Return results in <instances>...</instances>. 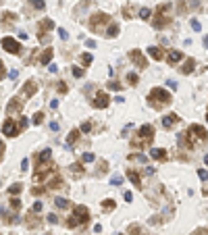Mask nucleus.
I'll return each mask as SVG.
<instances>
[{"mask_svg": "<svg viewBox=\"0 0 208 235\" xmlns=\"http://www.w3.org/2000/svg\"><path fill=\"white\" fill-rule=\"evenodd\" d=\"M56 90L61 92V94H67L69 88H67V83H65V81H58V83H56Z\"/></svg>", "mask_w": 208, "mask_h": 235, "instance_id": "nucleus-36", "label": "nucleus"}, {"mask_svg": "<svg viewBox=\"0 0 208 235\" xmlns=\"http://www.w3.org/2000/svg\"><path fill=\"white\" fill-rule=\"evenodd\" d=\"M194 69H196V61L194 58H187V61L183 62V67H181V73H183V75H189Z\"/></svg>", "mask_w": 208, "mask_h": 235, "instance_id": "nucleus-23", "label": "nucleus"}, {"mask_svg": "<svg viewBox=\"0 0 208 235\" xmlns=\"http://www.w3.org/2000/svg\"><path fill=\"white\" fill-rule=\"evenodd\" d=\"M108 102H111L108 94H106V92H98L96 98L92 100V106H94V108H108Z\"/></svg>", "mask_w": 208, "mask_h": 235, "instance_id": "nucleus-13", "label": "nucleus"}, {"mask_svg": "<svg viewBox=\"0 0 208 235\" xmlns=\"http://www.w3.org/2000/svg\"><path fill=\"white\" fill-rule=\"evenodd\" d=\"M121 183H123V177H121V175H115L111 179V185H121Z\"/></svg>", "mask_w": 208, "mask_h": 235, "instance_id": "nucleus-41", "label": "nucleus"}, {"mask_svg": "<svg viewBox=\"0 0 208 235\" xmlns=\"http://www.w3.org/2000/svg\"><path fill=\"white\" fill-rule=\"evenodd\" d=\"M21 192H23V185H21V183H15V185L8 187V194L13 196V198H15V196H19Z\"/></svg>", "mask_w": 208, "mask_h": 235, "instance_id": "nucleus-29", "label": "nucleus"}, {"mask_svg": "<svg viewBox=\"0 0 208 235\" xmlns=\"http://www.w3.org/2000/svg\"><path fill=\"white\" fill-rule=\"evenodd\" d=\"M189 25H192L194 31H200V29H202V25H200V21H198V19H192V21H189Z\"/></svg>", "mask_w": 208, "mask_h": 235, "instance_id": "nucleus-38", "label": "nucleus"}, {"mask_svg": "<svg viewBox=\"0 0 208 235\" xmlns=\"http://www.w3.org/2000/svg\"><path fill=\"white\" fill-rule=\"evenodd\" d=\"M123 198H125L127 202H131V198H133V196H131V192H125V194H123Z\"/></svg>", "mask_w": 208, "mask_h": 235, "instance_id": "nucleus-55", "label": "nucleus"}, {"mask_svg": "<svg viewBox=\"0 0 208 235\" xmlns=\"http://www.w3.org/2000/svg\"><path fill=\"white\" fill-rule=\"evenodd\" d=\"M27 2L34 8H38V11H44V8H46V2H44V0H27Z\"/></svg>", "mask_w": 208, "mask_h": 235, "instance_id": "nucleus-30", "label": "nucleus"}, {"mask_svg": "<svg viewBox=\"0 0 208 235\" xmlns=\"http://www.w3.org/2000/svg\"><path fill=\"white\" fill-rule=\"evenodd\" d=\"M115 208H117V202H115V200H111V198L102 202V210H104V212H112Z\"/></svg>", "mask_w": 208, "mask_h": 235, "instance_id": "nucleus-26", "label": "nucleus"}, {"mask_svg": "<svg viewBox=\"0 0 208 235\" xmlns=\"http://www.w3.org/2000/svg\"><path fill=\"white\" fill-rule=\"evenodd\" d=\"M35 92H38V85H35L34 79H29V81L25 83L23 88H21V98H23V100H29V98L34 96Z\"/></svg>", "mask_w": 208, "mask_h": 235, "instance_id": "nucleus-14", "label": "nucleus"}, {"mask_svg": "<svg viewBox=\"0 0 208 235\" xmlns=\"http://www.w3.org/2000/svg\"><path fill=\"white\" fill-rule=\"evenodd\" d=\"M119 23H111L108 27H106V38H117L119 35Z\"/></svg>", "mask_w": 208, "mask_h": 235, "instance_id": "nucleus-25", "label": "nucleus"}, {"mask_svg": "<svg viewBox=\"0 0 208 235\" xmlns=\"http://www.w3.org/2000/svg\"><path fill=\"white\" fill-rule=\"evenodd\" d=\"M58 35H61V40H67V38H69L67 29H62V27H58Z\"/></svg>", "mask_w": 208, "mask_h": 235, "instance_id": "nucleus-48", "label": "nucleus"}, {"mask_svg": "<svg viewBox=\"0 0 208 235\" xmlns=\"http://www.w3.org/2000/svg\"><path fill=\"white\" fill-rule=\"evenodd\" d=\"M115 102H119V104H123V102H125V98H123V96H117V98H115Z\"/></svg>", "mask_w": 208, "mask_h": 235, "instance_id": "nucleus-58", "label": "nucleus"}, {"mask_svg": "<svg viewBox=\"0 0 208 235\" xmlns=\"http://www.w3.org/2000/svg\"><path fill=\"white\" fill-rule=\"evenodd\" d=\"M173 4L171 2H165V4H160L158 8H156V15H154V21L152 25L154 29H165L171 21H173Z\"/></svg>", "mask_w": 208, "mask_h": 235, "instance_id": "nucleus-3", "label": "nucleus"}, {"mask_svg": "<svg viewBox=\"0 0 208 235\" xmlns=\"http://www.w3.org/2000/svg\"><path fill=\"white\" fill-rule=\"evenodd\" d=\"M208 233V229H198V231H194V235H204Z\"/></svg>", "mask_w": 208, "mask_h": 235, "instance_id": "nucleus-56", "label": "nucleus"}, {"mask_svg": "<svg viewBox=\"0 0 208 235\" xmlns=\"http://www.w3.org/2000/svg\"><path fill=\"white\" fill-rule=\"evenodd\" d=\"M127 177H129V181H131L135 187H139V189H142V175H139L135 169H127Z\"/></svg>", "mask_w": 208, "mask_h": 235, "instance_id": "nucleus-20", "label": "nucleus"}, {"mask_svg": "<svg viewBox=\"0 0 208 235\" xmlns=\"http://www.w3.org/2000/svg\"><path fill=\"white\" fill-rule=\"evenodd\" d=\"M2 19H8V21H15V19H17V15H15V13H2Z\"/></svg>", "mask_w": 208, "mask_h": 235, "instance_id": "nucleus-46", "label": "nucleus"}, {"mask_svg": "<svg viewBox=\"0 0 208 235\" xmlns=\"http://www.w3.org/2000/svg\"><path fill=\"white\" fill-rule=\"evenodd\" d=\"M129 233H131V235H138L139 233V227H138V225H131V227H129Z\"/></svg>", "mask_w": 208, "mask_h": 235, "instance_id": "nucleus-49", "label": "nucleus"}, {"mask_svg": "<svg viewBox=\"0 0 208 235\" xmlns=\"http://www.w3.org/2000/svg\"><path fill=\"white\" fill-rule=\"evenodd\" d=\"M42 121H44V112L38 111V112L34 115V119H31V123H34V125H42Z\"/></svg>", "mask_w": 208, "mask_h": 235, "instance_id": "nucleus-33", "label": "nucleus"}, {"mask_svg": "<svg viewBox=\"0 0 208 235\" xmlns=\"http://www.w3.org/2000/svg\"><path fill=\"white\" fill-rule=\"evenodd\" d=\"M150 158H154V160H160V162H165L169 156H166V150L165 148H154L152 152H150Z\"/></svg>", "mask_w": 208, "mask_h": 235, "instance_id": "nucleus-21", "label": "nucleus"}, {"mask_svg": "<svg viewBox=\"0 0 208 235\" xmlns=\"http://www.w3.org/2000/svg\"><path fill=\"white\" fill-rule=\"evenodd\" d=\"M129 58L135 62L138 69H148V58H146L139 50H129Z\"/></svg>", "mask_w": 208, "mask_h": 235, "instance_id": "nucleus-12", "label": "nucleus"}, {"mask_svg": "<svg viewBox=\"0 0 208 235\" xmlns=\"http://www.w3.org/2000/svg\"><path fill=\"white\" fill-rule=\"evenodd\" d=\"M21 108H23L21 98H11L8 104H7V117L8 119H19L21 117Z\"/></svg>", "mask_w": 208, "mask_h": 235, "instance_id": "nucleus-9", "label": "nucleus"}, {"mask_svg": "<svg viewBox=\"0 0 208 235\" xmlns=\"http://www.w3.org/2000/svg\"><path fill=\"white\" fill-rule=\"evenodd\" d=\"M11 206H13L15 210H19V208H21V200L17 198V196H15V198H11Z\"/></svg>", "mask_w": 208, "mask_h": 235, "instance_id": "nucleus-40", "label": "nucleus"}, {"mask_svg": "<svg viewBox=\"0 0 208 235\" xmlns=\"http://www.w3.org/2000/svg\"><path fill=\"white\" fill-rule=\"evenodd\" d=\"M44 235H52V233H44Z\"/></svg>", "mask_w": 208, "mask_h": 235, "instance_id": "nucleus-61", "label": "nucleus"}, {"mask_svg": "<svg viewBox=\"0 0 208 235\" xmlns=\"http://www.w3.org/2000/svg\"><path fill=\"white\" fill-rule=\"evenodd\" d=\"M27 166H29V160L23 158V160H21V169H23V171H27Z\"/></svg>", "mask_w": 208, "mask_h": 235, "instance_id": "nucleus-52", "label": "nucleus"}, {"mask_svg": "<svg viewBox=\"0 0 208 235\" xmlns=\"http://www.w3.org/2000/svg\"><path fill=\"white\" fill-rule=\"evenodd\" d=\"M56 221H58V219H56V215H48V223H50V225H54Z\"/></svg>", "mask_w": 208, "mask_h": 235, "instance_id": "nucleus-53", "label": "nucleus"}, {"mask_svg": "<svg viewBox=\"0 0 208 235\" xmlns=\"http://www.w3.org/2000/svg\"><path fill=\"white\" fill-rule=\"evenodd\" d=\"M79 61H81V65H83V67H90V65H92V61H94V56H92L90 52H83V54L79 56Z\"/></svg>", "mask_w": 208, "mask_h": 235, "instance_id": "nucleus-28", "label": "nucleus"}, {"mask_svg": "<svg viewBox=\"0 0 208 235\" xmlns=\"http://www.w3.org/2000/svg\"><path fill=\"white\" fill-rule=\"evenodd\" d=\"M2 48L7 52H11V54H21V44L17 40H13V38H8V35L2 38Z\"/></svg>", "mask_w": 208, "mask_h": 235, "instance_id": "nucleus-11", "label": "nucleus"}, {"mask_svg": "<svg viewBox=\"0 0 208 235\" xmlns=\"http://www.w3.org/2000/svg\"><path fill=\"white\" fill-rule=\"evenodd\" d=\"M94 152H83V156H81V162H94Z\"/></svg>", "mask_w": 208, "mask_h": 235, "instance_id": "nucleus-34", "label": "nucleus"}, {"mask_svg": "<svg viewBox=\"0 0 208 235\" xmlns=\"http://www.w3.org/2000/svg\"><path fill=\"white\" fill-rule=\"evenodd\" d=\"M81 131H83V133H90V131H92V123H90V121H85V123L81 125Z\"/></svg>", "mask_w": 208, "mask_h": 235, "instance_id": "nucleus-43", "label": "nucleus"}, {"mask_svg": "<svg viewBox=\"0 0 208 235\" xmlns=\"http://www.w3.org/2000/svg\"><path fill=\"white\" fill-rule=\"evenodd\" d=\"M181 58H183V52H179V50H169V54H166V62L171 67H175L177 62H181Z\"/></svg>", "mask_w": 208, "mask_h": 235, "instance_id": "nucleus-17", "label": "nucleus"}, {"mask_svg": "<svg viewBox=\"0 0 208 235\" xmlns=\"http://www.w3.org/2000/svg\"><path fill=\"white\" fill-rule=\"evenodd\" d=\"M138 15H139V19H148V17H150V8H139L138 11Z\"/></svg>", "mask_w": 208, "mask_h": 235, "instance_id": "nucleus-37", "label": "nucleus"}, {"mask_svg": "<svg viewBox=\"0 0 208 235\" xmlns=\"http://www.w3.org/2000/svg\"><path fill=\"white\" fill-rule=\"evenodd\" d=\"M206 139H208V133L202 125H189V129L185 133H179L177 142H179V146H183L187 150H194L198 146L206 144Z\"/></svg>", "mask_w": 208, "mask_h": 235, "instance_id": "nucleus-1", "label": "nucleus"}, {"mask_svg": "<svg viewBox=\"0 0 208 235\" xmlns=\"http://www.w3.org/2000/svg\"><path fill=\"white\" fill-rule=\"evenodd\" d=\"M42 208H44V202H35L34 208H31V212H42Z\"/></svg>", "mask_w": 208, "mask_h": 235, "instance_id": "nucleus-42", "label": "nucleus"}, {"mask_svg": "<svg viewBox=\"0 0 208 235\" xmlns=\"http://www.w3.org/2000/svg\"><path fill=\"white\" fill-rule=\"evenodd\" d=\"M148 54L152 56L154 61H165V58H166L165 50L160 48V46H150V48H148Z\"/></svg>", "mask_w": 208, "mask_h": 235, "instance_id": "nucleus-18", "label": "nucleus"}, {"mask_svg": "<svg viewBox=\"0 0 208 235\" xmlns=\"http://www.w3.org/2000/svg\"><path fill=\"white\" fill-rule=\"evenodd\" d=\"M88 219H90V210H88V206H83V204H77L75 208H73V215H71V219L67 221V227H81V225H85L88 223Z\"/></svg>", "mask_w": 208, "mask_h": 235, "instance_id": "nucleus-6", "label": "nucleus"}, {"mask_svg": "<svg viewBox=\"0 0 208 235\" xmlns=\"http://www.w3.org/2000/svg\"><path fill=\"white\" fill-rule=\"evenodd\" d=\"M61 187H65V181L61 179V175L56 171H52V175L48 179V189H61Z\"/></svg>", "mask_w": 208, "mask_h": 235, "instance_id": "nucleus-16", "label": "nucleus"}, {"mask_svg": "<svg viewBox=\"0 0 208 235\" xmlns=\"http://www.w3.org/2000/svg\"><path fill=\"white\" fill-rule=\"evenodd\" d=\"M52 56H54V50L46 48V50H42L40 54H38V62H40V65H48V62L52 61Z\"/></svg>", "mask_w": 208, "mask_h": 235, "instance_id": "nucleus-19", "label": "nucleus"}, {"mask_svg": "<svg viewBox=\"0 0 208 235\" xmlns=\"http://www.w3.org/2000/svg\"><path fill=\"white\" fill-rule=\"evenodd\" d=\"M54 206L56 208H67L69 206V200L67 198H54Z\"/></svg>", "mask_w": 208, "mask_h": 235, "instance_id": "nucleus-31", "label": "nucleus"}, {"mask_svg": "<svg viewBox=\"0 0 208 235\" xmlns=\"http://www.w3.org/2000/svg\"><path fill=\"white\" fill-rule=\"evenodd\" d=\"M152 139H154V127L152 125H142L138 135L131 139V148H146V146L152 144Z\"/></svg>", "mask_w": 208, "mask_h": 235, "instance_id": "nucleus-5", "label": "nucleus"}, {"mask_svg": "<svg viewBox=\"0 0 208 235\" xmlns=\"http://www.w3.org/2000/svg\"><path fill=\"white\" fill-rule=\"evenodd\" d=\"M127 160H129V162H139V165H144L148 158H146L144 154H129V156H127Z\"/></svg>", "mask_w": 208, "mask_h": 235, "instance_id": "nucleus-27", "label": "nucleus"}, {"mask_svg": "<svg viewBox=\"0 0 208 235\" xmlns=\"http://www.w3.org/2000/svg\"><path fill=\"white\" fill-rule=\"evenodd\" d=\"M44 192H46L44 187H31V194H34V196H42Z\"/></svg>", "mask_w": 208, "mask_h": 235, "instance_id": "nucleus-45", "label": "nucleus"}, {"mask_svg": "<svg viewBox=\"0 0 208 235\" xmlns=\"http://www.w3.org/2000/svg\"><path fill=\"white\" fill-rule=\"evenodd\" d=\"M166 85H169L171 90H177V81H173V79H169V81H166Z\"/></svg>", "mask_w": 208, "mask_h": 235, "instance_id": "nucleus-51", "label": "nucleus"}, {"mask_svg": "<svg viewBox=\"0 0 208 235\" xmlns=\"http://www.w3.org/2000/svg\"><path fill=\"white\" fill-rule=\"evenodd\" d=\"M108 88H111L112 92H121V88H123V85H121L119 81H111V83H108Z\"/></svg>", "mask_w": 208, "mask_h": 235, "instance_id": "nucleus-39", "label": "nucleus"}, {"mask_svg": "<svg viewBox=\"0 0 208 235\" xmlns=\"http://www.w3.org/2000/svg\"><path fill=\"white\" fill-rule=\"evenodd\" d=\"M85 46L88 48H96V40H85Z\"/></svg>", "mask_w": 208, "mask_h": 235, "instance_id": "nucleus-50", "label": "nucleus"}, {"mask_svg": "<svg viewBox=\"0 0 208 235\" xmlns=\"http://www.w3.org/2000/svg\"><path fill=\"white\" fill-rule=\"evenodd\" d=\"M79 133H81V129H71V131H69V138H67V148H73V144H77V142H79Z\"/></svg>", "mask_w": 208, "mask_h": 235, "instance_id": "nucleus-22", "label": "nucleus"}, {"mask_svg": "<svg viewBox=\"0 0 208 235\" xmlns=\"http://www.w3.org/2000/svg\"><path fill=\"white\" fill-rule=\"evenodd\" d=\"M38 29H40L38 40H40V42H48V40H50L48 31H50V29H54V21H52V19H44L40 25H38Z\"/></svg>", "mask_w": 208, "mask_h": 235, "instance_id": "nucleus-10", "label": "nucleus"}, {"mask_svg": "<svg viewBox=\"0 0 208 235\" xmlns=\"http://www.w3.org/2000/svg\"><path fill=\"white\" fill-rule=\"evenodd\" d=\"M171 94L166 90H162V88H152L150 90V94H148V102H150V106L152 108H165V106H169L171 104Z\"/></svg>", "mask_w": 208, "mask_h": 235, "instance_id": "nucleus-4", "label": "nucleus"}, {"mask_svg": "<svg viewBox=\"0 0 208 235\" xmlns=\"http://www.w3.org/2000/svg\"><path fill=\"white\" fill-rule=\"evenodd\" d=\"M102 231V225H94V233H100Z\"/></svg>", "mask_w": 208, "mask_h": 235, "instance_id": "nucleus-57", "label": "nucleus"}, {"mask_svg": "<svg viewBox=\"0 0 208 235\" xmlns=\"http://www.w3.org/2000/svg\"><path fill=\"white\" fill-rule=\"evenodd\" d=\"M50 129H52V131H58V129H61V123H58V121H50Z\"/></svg>", "mask_w": 208, "mask_h": 235, "instance_id": "nucleus-47", "label": "nucleus"}, {"mask_svg": "<svg viewBox=\"0 0 208 235\" xmlns=\"http://www.w3.org/2000/svg\"><path fill=\"white\" fill-rule=\"evenodd\" d=\"M104 25H111V17H108L106 13H96V15H92L90 27H92V31H94V34H100Z\"/></svg>", "mask_w": 208, "mask_h": 235, "instance_id": "nucleus-8", "label": "nucleus"}, {"mask_svg": "<svg viewBox=\"0 0 208 235\" xmlns=\"http://www.w3.org/2000/svg\"><path fill=\"white\" fill-rule=\"evenodd\" d=\"M204 162H206V165H208V154H206V156H204Z\"/></svg>", "mask_w": 208, "mask_h": 235, "instance_id": "nucleus-60", "label": "nucleus"}, {"mask_svg": "<svg viewBox=\"0 0 208 235\" xmlns=\"http://www.w3.org/2000/svg\"><path fill=\"white\" fill-rule=\"evenodd\" d=\"M17 75H19V71H17V69H13L11 73H8V77H11V79H17Z\"/></svg>", "mask_w": 208, "mask_h": 235, "instance_id": "nucleus-54", "label": "nucleus"}, {"mask_svg": "<svg viewBox=\"0 0 208 235\" xmlns=\"http://www.w3.org/2000/svg\"><path fill=\"white\" fill-rule=\"evenodd\" d=\"M198 177H200L202 181H208V173L204 171V169H198Z\"/></svg>", "mask_w": 208, "mask_h": 235, "instance_id": "nucleus-44", "label": "nucleus"}, {"mask_svg": "<svg viewBox=\"0 0 208 235\" xmlns=\"http://www.w3.org/2000/svg\"><path fill=\"white\" fill-rule=\"evenodd\" d=\"M69 171H71V175L75 177V179H79L83 175V166H81V162H75V165H71L69 166Z\"/></svg>", "mask_w": 208, "mask_h": 235, "instance_id": "nucleus-24", "label": "nucleus"}, {"mask_svg": "<svg viewBox=\"0 0 208 235\" xmlns=\"http://www.w3.org/2000/svg\"><path fill=\"white\" fill-rule=\"evenodd\" d=\"M206 119H208V115H206Z\"/></svg>", "mask_w": 208, "mask_h": 235, "instance_id": "nucleus-62", "label": "nucleus"}, {"mask_svg": "<svg viewBox=\"0 0 208 235\" xmlns=\"http://www.w3.org/2000/svg\"><path fill=\"white\" fill-rule=\"evenodd\" d=\"M204 46L208 48V35H204Z\"/></svg>", "mask_w": 208, "mask_h": 235, "instance_id": "nucleus-59", "label": "nucleus"}, {"mask_svg": "<svg viewBox=\"0 0 208 235\" xmlns=\"http://www.w3.org/2000/svg\"><path fill=\"white\" fill-rule=\"evenodd\" d=\"M35 169L38 173H46V171H54L52 169V150H42L35 154Z\"/></svg>", "mask_w": 208, "mask_h": 235, "instance_id": "nucleus-7", "label": "nucleus"}, {"mask_svg": "<svg viewBox=\"0 0 208 235\" xmlns=\"http://www.w3.org/2000/svg\"><path fill=\"white\" fill-rule=\"evenodd\" d=\"M127 81L131 83V85H138V83H139V77L135 75V73H129V75H127Z\"/></svg>", "mask_w": 208, "mask_h": 235, "instance_id": "nucleus-35", "label": "nucleus"}, {"mask_svg": "<svg viewBox=\"0 0 208 235\" xmlns=\"http://www.w3.org/2000/svg\"><path fill=\"white\" fill-rule=\"evenodd\" d=\"M29 127V121L25 117H19V119H7L4 123H2V135H7V138H17L23 129H27Z\"/></svg>", "mask_w": 208, "mask_h": 235, "instance_id": "nucleus-2", "label": "nucleus"}, {"mask_svg": "<svg viewBox=\"0 0 208 235\" xmlns=\"http://www.w3.org/2000/svg\"><path fill=\"white\" fill-rule=\"evenodd\" d=\"M71 75L79 79V77H83V75H85V69H81V67H73V69H71Z\"/></svg>", "mask_w": 208, "mask_h": 235, "instance_id": "nucleus-32", "label": "nucleus"}, {"mask_svg": "<svg viewBox=\"0 0 208 235\" xmlns=\"http://www.w3.org/2000/svg\"><path fill=\"white\" fill-rule=\"evenodd\" d=\"M179 121H181L179 115H175V112H169V115H165V117H162V127H165V129H173V127L179 123Z\"/></svg>", "mask_w": 208, "mask_h": 235, "instance_id": "nucleus-15", "label": "nucleus"}]
</instances>
